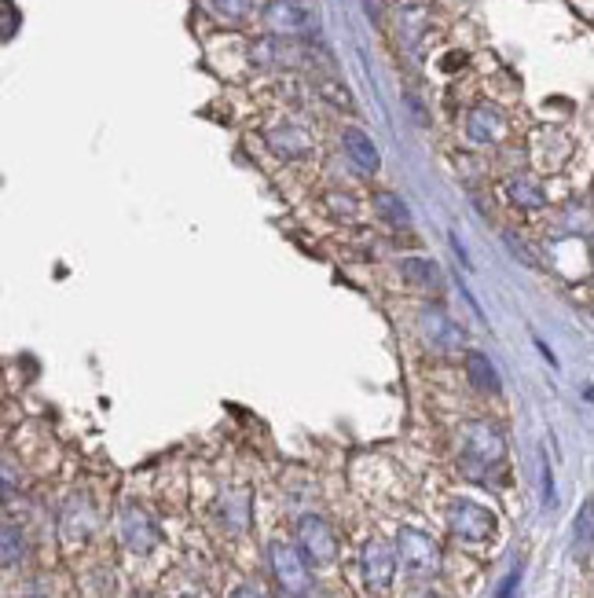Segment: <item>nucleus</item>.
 I'll use <instances>...</instances> for the list:
<instances>
[{"label": "nucleus", "instance_id": "obj_1", "mask_svg": "<svg viewBox=\"0 0 594 598\" xmlns=\"http://www.w3.org/2000/svg\"><path fill=\"white\" fill-rule=\"evenodd\" d=\"M459 459H462V470H466L473 481H495L506 466L503 433L495 430V426H488V422H470V426L462 430Z\"/></svg>", "mask_w": 594, "mask_h": 598}, {"label": "nucleus", "instance_id": "obj_2", "mask_svg": "<svg viewBox=\"0 0 594 598\" xmlns=\"http://www.w3.org/2000/svg\"><path fill=\"white\" fill-rule=\"evenodd\" d=\"M396 565L407 580H429V576L440 569V551L437 543L429 540L422 529H400V540H396Z\"/></svg>", "mask_w": 594, "mask_h": 598}, {"label": "nucleus", "instance_id": "obj_3", "mask_svg": "<svg viewBox=\"0 0 594 598\" xmlns=\"http://www.w3.org/2000/svg\"><path fill=\"white\" fill-rule=\"evenodd\" d=\"M495 514L473 499H455L448 507V529L466 543H484L495 532Z\"/></svg>", "mask_w": 594, "mask_h": 598}, {"label": "nucleus", "instance_id": "obj_4", "mask_svg": "<svg viewBox=\"0 0 594 598\" xmlns=\"http://www.w3.org/2000/svg\"><path fill=\"white\" fill-rule=\"evenodd\" d=\"M297 543H301V558L312 565H330L338 558V532L330 529V521L319 514H308L297 525Z\"/></svg>", "mask_w": 594, "mask_h": 598}, {"label": "nucleus", "instance_id": "obj_5", "mask_svg": "<svg viewBox=\"0 0 594 598\" xmlns=\"http://www.w3.org/2000/svg\"><path fill=\"white\" fill-rule=\"evenodd\" d=\"M272 569L286 595H305L308 591V562L301 558L297 547H290V543H272Z\"/></svg>", "mask_w": 594, "mask_h": 598}, {"label": "nucleus", "instance_id": "obj_6", "mask_svg": "<svg viewBox=\"0 0 594 598\" xmlns=\"http://www.w3.org/2000/svg\"><path fill=\"white\" fill-rule=\"evenodd\" d=\"M506 129H510V118H506L495 103H477L470 111V118H466V136H470L473 144H499L506 136Z\"/></svg>", "mask_w": 594, "mask_h": 598}, {"label": "nucleus", "instance_id": "obj_7", "mask_svg": "<svg viewBox=\"0 0 594 598\" xmlns=\"http://www.w3.org/2000/svg\"><path fill=\"white\" fill-rule=\"evenodd\" d=\"M393 573H396V554L393 547L385 540H371L363 547V580L371 591H385V587L393 584Z\"/></svg>", "mask_w": 594, "mask_h": 598}, {"label": "nucleus", "instance_id": "obj_8", "mask_svg": "<svg viewBox=\"0 0 594 598\" xmlns=\"http://www.w3.org/2000/svg\"><path fill=\"white\" fill-rule=\"evenodd\" d=\"M572 155V140L565 133H554V129H543V133L532 136V162L539 169H561Z\"/></svg>", "mask_w": 594, "mask_h": 598}, {"label": "nucleus", "instance_id": "obj_9", "mask_svg": "<svg viewBox=\"0 0 594 598\" xmlns=\"http://www.w3.org/2000/svg\"><path fill=\"white\" fill-rule=\"evenodd\" d=\"M341 144H345V151H349V158H352V166L360 169V173H374V169H378V162H382V158H378V147L371 144V136L367 133H360V129H345V133H341Z\"/></svg>", "mask_w": 594, "mask_h": 598}, {"label": "nucleus", "instance_id": "obj_10", "mask_svg": "<svg viewBox=\"0 0 594 598\" xmlns=\"http://www.w3.org/2000/svg\"><path fill=\"white\" fill-rule=\"evenodd\" d=\"M400 279L415 290H437L440 268L433 265L429 257H404V261H400Z\"/></svg>", "mask_w": 594, "mask_h": 598}, {"label": "nucleus", "instance_id": "obj_11", "mask_svg": "<svg viewBox=\"0 0 594 598\" xmlns=\"http://www.w3.org/2000/svg\"><path fill=\"white\" fill-rule=\"evenodd\" d=\"M422 331H426V338H429V345H433V349H451V345L462 338V334L451 327L448 316H444V312H437V309L422 312Z\"/></svg>", "mask_w": 594, "mask_h": 598}, {"label": "nucleus", "instance_id": "obj_12", "mask_svg": "<svg viewBox=\"0 0 594 598\" xmlns=\"http://www.w3.org/2000/svg\"><path fill=\"white\" fill-rule=\"evenodd\" d=\"M154 536H158V532L151 529V521H147L143 510H136V507L125 510V543H129V547L147 551V547L154 543Z\"/></svg>", "mask_w": 594, "mask_h": 598}, {"label": "nucleus", "instance_id": "obj_13", "mask_svg": "<svg viewBox=\"0 0 594 598\" xmlns=\"http://www.w3.org/2000/svg\"><path fill=\"white\" fill-rule=\"evenodd\" d=\"M506 191H510V202H514V206H521V210H543V206H547V191L539 188L536 180H528V177L510 180V184H506Z\"/></svg>", "mask_w": 594, "mask_h": 598}, {"label": "nucleus", "instance_id": "obj_14", "mask_svg": "<svg viewBox=\"0 0 594 598\" xmlns=\"http://www.w3.org/2000/svg\"><path fill=\"white\" fill-rule=\"evenodd\" d=\"M466 375L481 393H499V375H495L492 360L484 353H466Z\"/></svg>", "mask_w": 594, "mask_h": 598}, {"label": "nucleus", "instance_id": "obj_15", "mask_svg": "<svg viewBox=\"0 0 594 598\" xmlns=\"http://www.w3.org/2000/svg\"><path fill=\"white\" fill-rule=\"evenodd\" d=\"M268 140H272V147L283 158H305L308 151H312V140H308L301 129H290V125H286V129H279V133H272Z\"/></svg>", "mask_w": 594, "mask_h": 598}, {"label": "nucleus", "instance_id": "obj_16", "mask_svg": "<svg viewBox=\"0 0 594 598\" xmlns=\"http://www.w3.org/2000/svg\"><path fill=\"white\" fill-rule=\"evenodd\" d=\"M305 8H301V4H275L272 12H268V23L275 26V30H286V34H290V30H301V26H305Z\"/></svg>", "mask_w": 594, "mask_h": 598}, {"label": "nucleus", "instance_id": "obj_17", "mask_svg": "<svg viewBox=\"0 0 594 598\" xmlns=\"http://www.w3.org/2000/svg\"><path fill=\"white\" fill-rule=\"evenodd\" d=\"M374 206H378V213H382V217L393 224V228H407V221H411V217H407V210H404V202H396L389 191H382V195L374 199Z\"/></svg>", "mask_w": 594, "mask_h": 598}, {"label": "nucleus", "instance_id": "obj_18", "mask_svg": "<svg viewBox=\"0 0 594 598\" xmlns=\"http://www.w3.org/2000/svg\"><path fill=\"white\" fill-rule=\"evenodd\" d=\"M209 8L228 23H242L253 12V0H209Z\"/></svg>", "mask_w": 594, "mask_h": 598}, {"label": "nucleus", "instance_id": "obj_19", "mask_svg": "<svg viewBox=\"0 0 594 598\" xmlns=\"http://www.w3.org/2000/svg\"><path fill=\"white\" fill-rule=\"evenodd\" d=\"M22 554V536L15 525H0V565H11Z\"/></svg>", "mask_w": 594, "mask_h": 598}, {"label": "nucleus", "instance_id": "obj_20", "mask_svg": "<svg viewBox=\"0 0 594 598\" xmlns=\"http://www.w3.org/2000/svg\"><path fill=\"white\" fill-rule=\"evenodd\" d=\"M323 92H327L330 103H338L341 111H352V100H349V92L345 89H338V85H323Z\"/></svg>", "mask_w": 594, "mask_h": 598}, {"label": "nucleus", "instance_id": "obj_21", "mask_svg": "<svg viewBox=\"0 0 594 598\" xmlns=\"http://www.w3.org/2000/svg\"><path fill=\"white\" fill-rule=\"evenodd\" d=\"M231 598H261V595H257L253 587H239V591H235V595H231Z\"/></svg>", "mask_w": 594, "mask_h": 598}, {"label": "nucleus", "instance_id": "obj_22", "mask_svg": "<svg viewBox=\"0 0 594 598\" xmlns=\"http://www.w3.org/2000/svg\"><path fill=\"white\" fill-rule=\"evenodd\" d=\"M286 4H301V8H305V0H286Z\"/></svg>", "mask_w": 594, "mask_h": 598}]
</instances>
